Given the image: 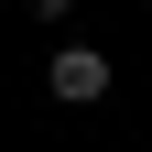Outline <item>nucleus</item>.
I'll return each instance as SVG.
<instances>
[{
	"label": "nucleus",
	"mask_w": 152,
	"mask_h": 152,
	"mask_svg": "<svg viewBox=\"0 0 152 152\" xmlns=\"http://www.w3.org/2000/svg\"><path fill=\"white\" fill-rule=\"evenodd\" d=\"M44 87H54L65 109H87V98H109V54H98V44H65V54H54V76H44Z\"/></svg>",
	"instance_id": "obj_1"
},
{
	"label": "nucleus",
	"mask_w": 152,
	"mask_h": 152,
	"mask_svg": "<svg viewBox=\"0 0 152 152\" xmlns=\"http://www.w3.org/2000/svg\"><path fill=\"white\" fill-rule=\"evenodd\" d=\"M22 11H44V22H65V11H76V0H22Z\"/></svg>",
	"instance_id": "obj_2"
}]
</instances>
